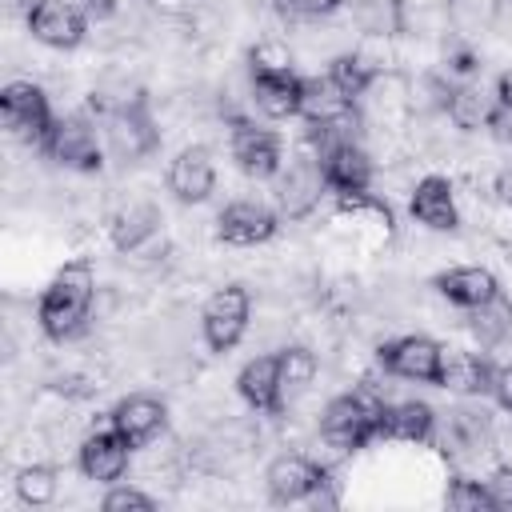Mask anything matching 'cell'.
Here are the masks:
<instances>
[{
    "mask_svg": "<svg viewBox=\"0 0 512 512\" xmlns=\"http://www.w3.org/2000/svg\"><path fill=\"white\" fill-rule=\"evenodd\" d=\"M108 424H112L132 448H148V444L164 432V424H168V404H164L160 396H152V392H132V396H124V400L108 412Z\"/></svg>",
    "mask_w": 512,
    "mask_h": 512,
    "instance_id": "obj_15",
    "label": "cell"
},
{
    "mask_svg": "<svg viewBox=\"0 0 512 512\" xmlns=\"http://www.w3.org/2000/svg\"><path fill=\"white\" fill-rule=\"evenodd\" d=\"M444 456H480L492 448V420L484 408H448L440 420H436V436Z\"/></svg>",
    "mask_w": 512,
    "mask_h": 512,
    "instance_id": "obj_13",
    "label": "cell"
},
{
    "mask_svg": "<svg viewBox=\"0 0 512 512\" xmlns=\"http://www.w3.org/2000/svg\"><path fill=\"white\" fill-rule=\"evenodd\" d=\"M12 488H16V500H20V504H28V508H44V504L56 500V492H60V476H56L52 464H24V468L16 472V480H12Z\"/></svg>",
    "mask_w": 512,
    "mask_h": 512,
    "instance_id": "obj_31",
    "label": "cell"
},
{
    "mask_svg": "<svg viewBox=\"0 0 512 512\" xmlns=\"http://www.w3.org/2000/svg\"><path fill=\"white\" fill-rule=\"evenodd\" d=\"M100 116H104V144L120 160H140L160 148V128H156L144 96H124V100L108 104Z\"/></svg>",
    "mask_w": 512,
    "mask_h": 512,
    "instance_id": "obj_3",
    "label": "cell"
},
{
    "mask_svg": "<svg viewBox=\"0 0 512 512\" xmlns=\"http://www.w3.org/2000/svg\"><path fill=\"white\" fill-rule=\"evenodd\" d=\"M436 408L424 400H384L380 408V436L404 440V444H428L436 436Z\"/></svg>",
    "mask_w": 512,
    "mask_h": 512,
    "instance_id": "obj_25",
    "label": "cell"
},
{
    "mask_svg": "<svg viewBox=\"0 0 512 512\" xmlns=\"http://www.w3.org/2000/svg\"><path fill=\"white\" fill-rule=\"evenodd\" d=\"M504 412H512V364H500L492 372V392H488Z\"/></svg>",
    "mask_w": 512,
    "mask_h": 512,
    "instance_id": "obj_40",
    "label": "cell"
},
{
    "mask_svg": "<svg viewBox=\"0 0 512 512\" xmlns=\"http://www.w3.org/2000/svg\"><path fill=\"white\" fill-rule=\"evenodd\" d=\"M96 304V272L88 260H68L36 300V324L52 344L84 336Z\"/></svg>",
    "mask_w": 512,
    "mask_h": 512,
    "instance_id": "obj_1",
    "label": "cell"
},
{
    "mask_svg": "<svg viewBox=\"0 0 512 512\" xmlns=\"http://www.w3.org/2000/svg\"><path fill=\"white\" fill-rule=\"evenodd\" d=\"M380 76V68L360 52V48H352V52H340V56H332V64H328V80L344 92V96H352L356 104H360V96L372 88V80Z\"/></svg>",
    "mask_w": 512,
    "mask_h": 512,
    "instance_id": "obj_28",
    "label": "cell"
},
{
    "mask_svg": "<svg viewBox=\"0 0 512 512\" xmlns=\"http://www.w3.org/2000/svg\"><path fill=\"white\" fill-rule=\"evenodd\" d=\"M248 320H252V296H248V288H240V284L216 288V292L208 296L204 312H200L204 344H208L212 352H220V356L232 352V348L244 340Z\"/></svg>",
    "mask_w": 512,
    "mask_h": 512,
    "instance_id": "obj_7",
    "label": "cell"
},
{
    "mask_svg": "<svg viewBox=\"0 0 512 512\" xmlns=\"http://www.w3.org/2000/svg\"><path fill=\"white\" fill-rule=\"evenodd\" d=\"M328 480H332L328 468L312 456H300V452H284L264 468V484H268L272 504H304V500L320 504Z\"/></svg>",
    "mask_w": 512,
    "mask_h": 512,
    "instance_id": "obj_8",
    "label": "cell"
},
{
    "mask_svg": "<svg viewBox=\"0 0 512 512\" xmlns=\"http://www.w3.org/2000/svg\"><path fill=\"white\" fill-rule=\"evenodd\" d=\"M104 148H108V144L100 140L92 116L72 112V116H60V120L52 124V136L44 140L40 152H44L48 160L72 168V172H100V168H104Z\"/></svg>",
    "mask_w": 512,
    "mask_h": 512,
    "instance_id": "obj_5",
    "label": "cell"
},
{
    "mask_svg": "<svg viewBox=\"0 0 512 512\" xmlns=\"http://www.w3.org/2000/svg\"><path fill=\"white\" fill-rule=\"evenodd\" d=\"M300 120L308 128L352 124V120H360V104L352 96H344L328 76H304V88H300Z\"/></svg>",
    "mask_w": 512,
    "mask_h": 512,
    "instance_id": "obj_19",
    "label": "cell"
},
{
    "mask_svg": "<svg viewBox=\"0 0 512 512\" xmlns=\"http://www.w3.org/2000/svg\"><path fill=\"white\" fill-rule=\"evenodd\" d=\"M104 512H152L156 508V496L132 488V484H108L104 500H100Z\"/></svg>",
    "mask_w": 512,
    "mask_h": 512,
    "instance_id": "obj_36",
    "label": "cell"
},
{
    "mask_svg": "<svg viewBox=\"0 0 512 512\" xmlns=\"http://www.w3.org/2000/svg\"><path fill=\"white\" fill-rule=\"evenodd\" d=\"M280 356V376H284V388L292 392V388H308L312 380H316V352H308L304 344H288V348H280L276 352Z\"/></svg>",
    "mask_w": 512,
    "mask_h": 512,
    "instance_id": "obj_34",
    "label": "cell"
},
{
    "mask_svg": "<svg viewBox=\"0 0 512 512\" xmlns=\"http://www.w3.org/2000/svg\"><path fill=\"white\" fill-rule=\"evenodd\" d=\"M284 16H296V20H320V16H332L344 0H276Z\"/></svg>",
    "mask_w": 512,
    "mask_h": 512,
    "instance_id": "obj_37",
    "label": "cell"
},
{
    "mask_svg": "<svg viewBox=\"0 0 512 512\" xmlns=\"http://www.w3.org/2000/svg\"><path fill=\"white\" fill-rule=\"evenodd\" d=\"M216 188V164L204 144H184L168 164V192L180 204H204Z\"/></svg>",
    "mask_w": 512,
    "mask_h": 512,
    "instance_id": "obj_16",
    "label": "cell"
},
{
    "mask_svg": "<svg viewBox=\"0 0 512 512\" xmlns=\"http://www.w3.org/2000/svg\"><path fill=\"white\" fill-rule=\"evenodd\" d=\"M440 356H444V344H436L432 336H420V332L392 336L376 348V360L388 376L416 380V384H436L440 380Z\"/></svg>",
    "mask_w": 512,
    "mask_h": 512,
    "instance_id": "obj_10",
    "label": "cell"
},
{
    "mask_svg": "<svg viewBox=\"0 0 512 512\" xmlns=\"http://www.w3.org/2000/svg\"><path fill=\"white\" fill-rule=\"evenodd\" d=\"M484 484H488V492H492L496 512H512V464H500Z\"/></svg>",
    "mask_w": 512,
    "mask_h": 512,
    "instance_id": "obj_38",
    "label": "cell"
},
{
    "mask_svg": "<svg viewBox=\"0 0 512 512\" xmlns=\"http://www.w3.org/2000/svg\"><path fill=\"white\" fill-rule=\"evenodd\" d=\"M236 392L244 396L248 408L264 412V416H280L284 412V376H280V356H252L240 372H236Z\"/></svg>",
    "mask_w": 512,
    "mask_h": 512,
    "instance_id": "obj_18",
    "label": "cell"
},
{
    "mask_svg": "<svg viewBox=\"0 0 512 512\" xmlns=\"http://www.w3.org/2000/svg\"><path fill=\"white\" fill-rule=\"evenodd\" d=\"M380 408L384 396H376L372 388L340 392L320 412V436L336 452H360L380 436Z\"/></svg>",
    "mask_w": 512,
    "mask_h": 512,
    "instance_id": "obj_2",
    "label": "cell"
},
{
    "mask_svg": "<svg viewBox=\"0 0 512 512\" xmlns=\"http://www.w3.org/2000/svg\"><path fill=\"white\" fill-rule=\"evenodd\" d=\"M132 444L108 424V428H96L80 440V452H76V464L88 480L96 484H116L124 472H128V460H132Z\"/></svg>",
    "mask_w": 512,
    "mask_h": 512,
    "instance_id": "obj_14",
    "label": "cell"
},
{
    "mask_svg": "<svg viewBox=\"0 0 512 512\" xmlns=\"http://www.w3.org/2000/svg\"><path fill=\"white\" fill-rule=\"evenodd\" d=\"M300 88H304V76H296V68H288V72H248L252 104L268 120L300 116Z\"/></svg>",
    "mask_w": 512,
    "mask_h": 512,
    "instance_id": "obj_20",
    "label": "cell"
},
{
    "mask_svg": "<svg viewBox=\"0 0 512 512\" xmlns=\"http://www.w3.org/2000/svg\"><path fill=\"white\" fill-rule=\"evenodd\" d=\"M492 192L500 196V204H508V208H512V164H504V168L492 176Z\"/></svg>",
    "mask_w": 512,
    "mask_h": 512,
    "instance_id": "obj_41",
    "label": "cell"
},
{
    "mask_svg": "<svg viewBox=\"0 0 512 512\" xmlns=\"http://www.w3.org/2000/svg\"><path fill=\"white\" fill-rule=\"evenodd\" d=\"M432 288L448 304H456L464 312H472V308H480V304H488V300L500 296V280L488 268H480V264H456L448 272H436L432 276Z\"/></svg>",
    "mask_w": 512,
    "mask_h": 512,
    "instance_id": "obj_21",
    "label": "cell"
},
{
    "mask_svg": "<svg viewBox=\"0 0 512 512\" xmlns=\"http://www.w3.org/2000/svg\"><path fill=\"white\" fill-rule=\"evenodd\" d=\"M280 232V212L264 200H232L216 216V240L232 248H256L268 244Z\"/></svg>",
    "mask_w": 512,
    "mask_h": 512,
    "instance_id": "obj_11",
    "label": "cell"
},
{
    "mask_svg": "<svg viewBox=\"0 0 512 512\" xmlns=\"http://www.w3.org/2000/svg\"><path fill=\"white\" fill-rule=\"evenodd\" d=\"M0 116H4V128L24 140V144H36L44 148V140L52 136V108H48V96L40 84L32 80H8L4 92H0Z\"/></svg>",
    "mask_w": 512,
    "mask_h": 512,
    "instance_id": "obj_4",
    "label": "cell"
},
{
    "mask_svg": "<svg viewBox=\"0 0 512 512\" xmlns=\"http://www.w3.org/2000/svg\"><path fill=\"white\" fill-rule=\"evenodd\" d=\"M348 4H352V24L368 40H392L408 32L404 0H348Z\"/></svg>",
    "mask_w": 512,
    "mask_h": 512,
    "instance_id": "obj_27",
    "label": "cell"
},
{
    "mask_svg": "<svg viewBox=\"0 0 512 512\" xmlns=\"http://www.w3.org/2000/svg\"><path fill=\"white\" fill-rule=\"evenodd\" d=\"M496 96H500V104H512V68L496 76Z\"/></svg>",
    "mask_w": 512,
    "mask_h": 512,
    "instance_id": "obj_42",
    "label": "cell"
},
{
    "mask_svg": "<svg viewBox=\"0 0 512 512\" xmlns=\"http://www.w3.org/2000/svg\"><path fill=\"white\" fill-rule=\"evenodd\" d=\"M408 112H412L408 84H404V76H396L392 68L380 72V76L372 80V88L360 96V120H376L380 128H396Z\"/></svg>",
    "mask_w": 512,
    "mask_h": 512,
    "instance_id": "obj_26",
    "label": "cell"
},
{
    "mask_svg": "<svg viewBox=\"0 0 512 512\" xmlns=\"http://www.w3.org/2000/svg\"><path fill=\"white\" fill-rule=\"evenodd\" d=\"M496 104H500V96H496V80L488 84V80L472 76V80H456V84H452L444 112H448V120H452L460 132H476V128H488Z\"/></svg>",
    "mask_w": 512,
    "mask_h": 512,
    "instance_id": "obj_23",
    "label": "cell"
},
{
    "mask_svg": "<svg viewBox=\"0 0 512 512\" xmlns=\"http://www.w3.org/2000/svg\"><path fill=\"white\" fill-rule=\"evenodd\" d=\"M324 192H328V180H324V168L312 148L296 152L288 160V168L276 172V212L288 220H308L320 208Z\"/></svg>",
    "mask_w": 512,
    "mask_h": 512,
    "instance_id": "obj_6",
    "label": "cell"
},
{
    "mask_svg": "<svg viewBox=\"0 0 512 512\" xmlns=\"http://www.w3.org/2000/svg\"><path fill=\"white\" fill-rule=\"evenodd\" d=\"M488 132H492V140H496L500 148L512 152V104H496V112H492V120H488Z\"/></svg>",
    "mask_w": 512,
    "mask_h": 512,
    "instance_id": "obj_39",
    "label": "cell"
},
{
    "mask_svg": "<svg viewBox=\"0 0 512 512\" xmlns=\"http://www.w3.org/2000/svg\"><path fill=\"white\" fill-rule=\"evenodd\" d=\"M444 504L448 508H460V512H496L488 484L484 480H472V476H452V484L444 492Z\"/></svg>",
    "mask_w": 512,
    "mask_h": 512,
    "instance_id": "obj_33",
    "label": "cell"
},
{
    "mask_svg": "<svg viewBox=\"0 0 512 512\" xmlns=\"http://www.w3.org/2000/svg\"><path fill=\"white\" fill-rule=\"evenodd\" d=\"M468 328H472V336H476L484 348L500 344V340L512 332V300L500 292L496 300L472 308V312H468Z\"/></svg>",
    "mask_w": 512,
    "mask_h": 512,
    "instance_id": "obj_30",
    "label": "cell"
},
{
    "mask_svg": "<svg viewBox=\"0 0 512 512\" xmlns=\"http://www.w3.org/2000/svg\"><path fill=\"white\" fill-rule=\"evenodd\" d=\"M408 212L416 224L432 228V232H456L460 228V208H456V188L448 176H420L416 188H412V200H408Z\"/></svg>",
    "mask_w": 512,
    "mask_h": 512,
    "instance_id": "obj_17",
    "label": "cell"
},
{
    "mask_svg": "<svg viewBox=\"0 0 512 512\" xmlns=\"http://www.w3.org/2000/svg\"><path fill=\"white\" fill-rule=\"evenodd\" d=\"M228 148H232V160L244 176L252 180H276V172L284 168V136L272 132V128H260L244 116L232 120L228 128Z\"/></svg>",
    "mask_w": 512,
    "mask_h": 512,
    "instance_id": "obj_9",
    "label": "cell"
},
{
    "mask_svg": "<svg viewBox=\"0 0 512 512\" xmlns=\"http://www.w3.org/2000/svg\"><path fill=\"white\" fill-rule=\"evenodd\" d=\"M292 68V52L284 40H256L248 48V72H288Z\"/></svg>",
    "mask_w": 512,
    "mask_h": 512,
    "instance_id": "obj_35",
    "label": "cell"
},
{
    "mask_svg": "<svg viewBox=\"0 0 512 512\" xmlns=\"http://www.w3.org/2000/svg\"><path fill=\"white\" fill-rule=\"evenodd\" d=\"M480 52H476V44L468 40V36H456V32H448V40H444V76H452V80H472V76H480Z\"/></svg>",
    "mask_w": 512,
    "mask_h": 512,
    "instance_id": "obj_32",
    "label": "cell"
},
{
    "mask_svg": "<svg viewBox=\"0 0 512 512\" xmlns=\"http://www.w3.org/2000/svg\"><path fill=\"white\" fill-rule=\"evenodd\" d=\"M444 16H448V32L456 36H476L488 32L500 16V0H444Z\"/></svg>",
    "mask_w": 512,
    "mask_h": 512,
    "instance_id": "obj_29",
    "label": "cell"
},
{
    "mask_svg": "<svg viewBox=\"0 0 512 512\" xmlns=\"http://www.w3.org/2000/svg\"><path fill=\"white\" fill-rule=\"evenodd\" d=\"M28 32L48 48H76L88 36V12L76 0H32Z\"/></svg>",
    "mask_w": 512,
    "mask_h": 512,
    "instance_id": "obj_12",
    "label": "cell"
},
{
    "mask_svg": "<svg viewBox=\"0 0 512 512\" xmlns=\"http://www.w3.org/2000/svg\"><path fill=\"white\" fill-rule=\"evenodd\" d=\"M492 364L484 352L472 348H444L440 356V380L436 388L456 392V396H488L492 392Z\"/></svg>",
    "mask_w": 512,
    "mask_h": 512,
    "instance_id": "obj_22",
    "label": "cell"
},
{
    "mask_svg": "<svg viewBox=\"0 0 512 512\" xmlns=\"http://www.w3.org/2000/svg\"><path fill=\"white\" fill-rule=\"evenodd\" d=\"M108 236H112V248L124 252V256H140L156 236H160V208L152 200H128L112 224H108Z\"/></svg>",
    "mask_w": 512,
    "mask_h": 512,
    "instance_id": "obj_24",
    "label": "cell"
}]
</instances>
